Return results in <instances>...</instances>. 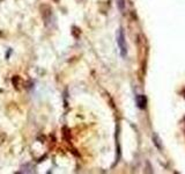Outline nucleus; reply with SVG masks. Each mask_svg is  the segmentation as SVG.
<instances>
[{
    "label": "nucleus",
    "mask_w": 185,
    "mask_h": 174,
    "mask_svg": "<svg viewBox=\"0 0 185 174\" xmlns=\"http://www.w3.org/2000/svg\"><path fill=\"white\" fill-rule=\"evenodd\" d=\"M11 53H12V50H8V51H7V53H6V58H8V56L11 55Z\"/></svg>",
    "instance_id": "20e7f679"
},
{
    "label": "nucleus",
    "mask_w": 185,
    "mask_h": 174,
    "mask_svg": "<svg viewBox=\"0 0 185 174\" xmlns=\"http://www.w3.org/2000/svg\"><path fill=\"white\" fill-rule=\"evenodd\" d=\"M34 167L31 165H24L21 167V171H19V173H34Z\"/></svg>",
    "instance_id": "f03ea898"
},
{
    "label": "nucleus",
    "mask_w": 185,
    "mask_h": 174,
    "mask_svg": "<svg viewBox=\"0 0 185 174\" xmlns=\"http://www.w3.org/2000/svg\"><path fill=\"white\" fill-rule=\"evenodd\" d=\"M146 98L144 95H141V96H139V99H138V106L140 107L141 109H144L146 107Z\"/></svg>",
    "instance_id": "7ed1b4c3"
},
{
    "label": "nucleus",
    "mask_w": 185,
    "mask_h": 174,
    "mask_svg": "<svg viewBox=\"0 0 185 174\" xmlns=\"http://www.w3.org/2000/svg\"><path fill=\"white\" fill-rule=\"evenodd\" d=\"M117 44H118L119 52H120L122 58H125L127 56V43H126V39H125V33H124L122 28L117 33Z\"/></svg>",
    "instance_id": "f257e3e1"
}]
</instances>
